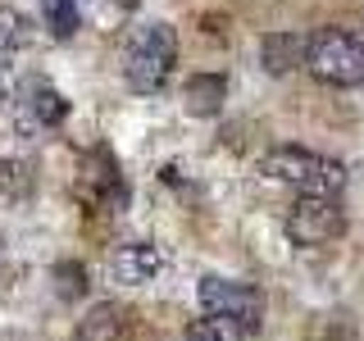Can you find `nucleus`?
Returning a JSON list of instances; mask_svg holds the SVG:
<instances>
[{
	"label": "nucleus",
	"mask_w": 364,
	"mask_h": 341,
	"mask_svg": "<svg viewBox=\"0 0 364 341\" xmlns=\"http://www.w3.org/2000/svg\"><path fill=\"white\" fill-rule=\"evenodd\" d=\"M23 41H28V23H23L14 9H0V60L14 55Z\"/></svg>",
	"instance_id": "14"
},
{
	"label": "nucleus",
	"mask_w": 364,
	"mask_h": 341,
	"mask_svg": "<svg viewBox=\"0 0 364 341\" xmlns=\"http://www.w3.org/2000/svg\"><path fill=\"white\" fill-rule=\"evenodd\" d=\"M41 14L55 37H73L77 32V0H41Z\"/></svg>",
	"instance_id": "13"
},
{
	"label": "nucleus",
	"mask_w": 364,
	"mask_h": 341,
	"mask_svg": "<svg viewBox=\"0 0 364 341\" xmlns=\"http://www.w3.org/2000/svg\"><path fill=\"white\" fill-rule=\"evenodd\" d=\"M259 173L273 182H287L301 196H337L341 182H346V168L337 159H323L314 151H296V146H278L259 159Z\"/></svg>",
	"instance_id": "3"
},
{
	"label": "nucleus",
	"mask_w": 364,
	"mask_h": 341,
	"mask_svg": "<svg viewBox=\"0 0 364 341\" xmlns=\"http://www.w3.org/2000/svg\"><path fill=\"white\" fill-rule=\"evenodd\" d=\"M77 196L96 210L123 200V178H119V164H114L109 151H91L82 155V168H77Z\"/></svg>",
	"instance_id": "7"
},
{
	"label": "nucleus",
	"mask_w": 364,
	"mask_h": 341,
	"mask_svg": "<svg viewBox=\"0 0 364 341\" xmlns=\"http://www.w3.org/2000/svg\"><path fill=\"white\" fill-rule=\"evenodd\" d=\"M178 64V32L168 23H141L123 55V77L136 96H155Z\"/></svg>",
	"instance_id": "1"
},
{
	"label": "nucleus",
	"mask_w": 364,
	"mask_h": 341,
	"mask_svg": "<svg viewBox=\"0 0 364 341\" xmlns=\"http://www.w3.org/2000/svg\"><path fill=\"white\" fill-rule=\"evenodd\" d=\"M132 337V310L119 301L91 305V314L77 323V341H128Z\"/></svg>",
	"instance_id": "8"
},
{
	"label": "nucleus",
	"mask_w": 364,
	"mask_h": 341,
	"mask_svg": "<svg viewBox=\"0 0 364 341\" xmlns=\"http://www.w3.org/2000/svg\"><path fill=\"white\" fill-rule=\"evenodd\" d=\"M182 341H255V328L237 323V318H219V314H205L182 332Z\"/></svg>",
	"instance_id": "11"
},
{
	"label": "nucleus",
	"mask_w": 364,
	"mask_h": 341,
	"mask_svg": "<svg viewBox=\"0 0 364 341\" xmlns=\"http://www.w3.org/2000/svg\"><path fill=\"white\" fill-rule=\"evenodd\" d=\"M182 100H187L191 114H200V119H210V114H219V105L228 100V77L223 73H196L182 91Z\"/></svg>",
	"instance_id": "10"
},
{
	"label": "nucleus",
	"mask_w": 364,
	"mask_h": 341,
	"mask_svg": "<svg viewBox=\"0 0 364 341\" xmlns=\"http://www.w3.org/2000/svg\"><path fill=\"white\" fill-rule=\"evenodd\" d=\"M346 232V214L333 196H301L287 210V237L296 246H328Z\"/></svg>",
	"instance_id": "4"
},
{
	"label": "nucleus",
	"mask_w": 364,
	"mask_h": 341,
	"mask_svg": "<svg viewBox=\"0 0 364 341\" xmlns=\"http://www.w3.org/2000/svg\"><path fill=\"white\" fill-rule=\"evenodd\" d=\"M0 250H5V232H0Z\"/></svg>",
	"instance_id": "18"
},
{
	"label": "nucleus",
	"mask_w": 364,
	"mask_h": 341,
	"mask_svg": "<svg viewBox=\"0 0 364 341\" xmlns=\"http://www.w3.org/2000/svg\"><path fill=\"white\" fill-rule=\"evenodd\" d=\"M259 60H264L269 73H287L291 64L305 60V41L291 37V32H269L264 45H259Z\"/></svg>",
	"instance_id": "12"
},
{
	"label": "nucleus",
	"mask_w": 364,
	"mask_h": 341,
	"mask_svg": "<svg viewBox=\"0 0 364 341\" xmlns=\"http://www.w3.org/2000/svg\"><path fill=\"white\" fill-rule=\"evenodd\" d=\"M305 64L328 87H360L364 82V32L355 28H318L305 41Z\"/></svg>",
	"instance_id": "2"
},
{
	"label": "nucleus",
	"mask_w": 364,
	"mask_h": 341,
	"mask_svg": "<svg viewBox=\"0 0 364 341\" xmlns=\"http://www.w3.org/2000/svg\"><path fill=\"white\" fill-rule=\"evenodd\" d=\"M200 310L219 314V318H237L246 328H259L264 318V296L250 282H232V278H205L200 282Z\"/></svg>",
	"instance_id": "6"
},
{
	"label": "nucleus",
	"mask_w": 364,
	"mask_h": 341,
	"mask_svg": "<svg viewBox=\"0 0 364 341\" xmlns=\"http://www.w3.org/2000/svg\"><path fill=\"white\" fill-rule=\"evenodd\" d=\"M0 105H5V82H0Z\"/></svg>",
	"instance_id": "17"
},
{
	"label": "nucleus",
	"mask_w": 364,
	"mask_h": 341,
	"mask_svg": "<svg viewBox=\"0 0 364 341\" xmlns=\"http://www.w3.org/2000/svg\"><path fill=\"white\" fill-rule=\"evenodd\" d=\"M68 114V100L55 91L46 77H23L14 91V123L23 136H46L50 128H60Z\"/></svg>",
	"instance_id": "5"
},
{
	"label": "nucleus",
	"mask_w": 364,
	"mask_h": 341,
	"mask_svg": "<svg viewBox=\"0 0 364 341\" xmlns=\"http://www.w3.org/2000/svg\"><path fill=\"white\" fill-rule=\"evenodd\" d=\"M55 282H60L64 301H77V296L87 291V269L73 264V259H64V264H55Z\"/></svg>",
	"instance_id": "15"
},
{
	"label": "nucleus",
	"mask_w": 364,
	"mask_h": 341,
	"mask_svg": "<svg viewBox=\"0 0 364 341\" xmlns=\"http://www.w3.org/2000/svg\"><path fill=\"white\" fill-rule=\"evenodd\" d=\"M23 191H28V164L0 159V196H23Z\"/></svg>",
	"instance_id": "16"
},
{
	"label": "nucleus",
	"mask_w": 364,
	"mask_h": 341,
	"mask_svg": "<svg viewBox=\"0 0 364 341\" xmlns=\"http://www.w3.org/2000/svg\"><path fill=\"white\" fill-rule=\"evenodd\" d=\"M159 264H164V255H159L155 246H146V242H128V246H119L109 255V273L119 282H151L155 273H159Z\"/></svg>",
	"instance_id": "9"
}]
</instances>
